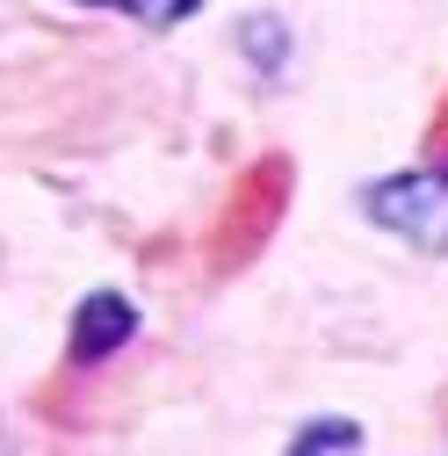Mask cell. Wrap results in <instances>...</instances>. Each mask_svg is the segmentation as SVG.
I'll return each mask as SVG.
<instances>
[{"mask_svg": "<svg viewBox=\"0 0 448 456\" xmlns=\"http://www.w3.org/2000/svg\"><path fill=\"white\" fill-rule=\"evenodd\" d=\"M290 159H253L246 175L232 182V196H224V210H217V232H210V268L217 275H232V268H246L260 247H268V232L283 224V210H290Z\"/></svg>", "mask_w": 448, "mask_h": 456, "instance_id": "6da1fadb", "label": "cell"}, {"mask_svg": "<svg viewBox=\"0 0 448 456\" xmlns=\"http://www.w3.org/2000/svg\"><path fill=\"white\" fill-rule=\"evenodd\" d=\"M369 217L383 232H398L427 254H448V167H420V175H390L369 196Z\"/></svg>", "mask_w": 448, "mask_h": 456, "instance_id": "7a4b0ae2", "label": "cell"}, {"mask_svg": "<svg viewBox=\"0 0 448 456\" xmlns=\"http://www.w3.org/2000/svg\"><path fill=\"white\" fill-rule=\"evenodd\" d=\"M138 333V312L116 297V290H94L73 319V362H101V355H116L124 340Z\"/></svg>", "mask_w": 448, "mask_h": 456, "instance_id": "3957f363", "label": "cell"}, {"mask_svg": "<svg viewBox=\"0 0 448 456\" xmlns=\"http://www.w3.org/2000/svg\"><path fill=\"white\" fill-rule=\"evenodd\" d=\"M87 8H124V15H138L145 29H174L181 15L203 8V0H87Z\"/></svg>", "mask_w": 448, "mask_h": 456, "instance_id": "277c9868", "label": "cell"}, {"mask_svg": "<svg viewBox=\"0 0 448 456\" xmlns=\"http://www.w3.org/2000/svg\"><path fill=\"white\" fill-rule=\"evenodd\" d=\"M297 449H362V428L355 420H318L297 435Z\"/></svg>", "mask_w": 448, "mask_h": 456, "instance_id": "5b68a950", "label": "cell"}, {"mask_svg": "<svg viewBox=\"0 0 448 456\" xmlns=\"http://www.w3.org/2000/svg\"><path fill=\"white\" fill-rule=\"evenodd\" d=\"M427 167H448V94H441L434 124H427Z\"/></svg>", "mask_w": 448, "mask_h": 456, "instance_id": "8992f818", "label": "cell"}]
</instances>
